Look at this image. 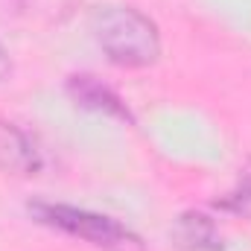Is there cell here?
I'll use <instances>...</instances> for the list:
<instances>
[{"mask_svg":"<svg viewBox=\"0 0 251 251\" xmlns=\"http://www.w3.org/2000/svg\"><path fill=\"white\" fill-rule=\"evenodd\" d=\"M91 29L102 53L120 67H149L161 59V32L134 6H100Z\"/></svg>","mask_w":251,"mask_h":251,"instance_id":"6da1fadb","label":"cell"},{"mask_svg":"<svg viewBox=\"0 0 251 251\" xmlns=\"http://www.w3.org/2000/svg\"><path fill=\"white\" fill-rule=\"evenodd\" d=\"M26 210L35 222L56 228L62 234H70L100 251H146L143 240L111 216L70 207V204H50V201H29Z\"/></svg>","mask_w":251,"mask_h":251,"instance_id":"7a4b0ae2","label":"cell"},{"mask_svg":"<svg viewBox=\"0 0 251 251\" xmlns=\"http://www.w3.org/2000/svg\"><path fill=\"white\" fill-rule=\"evenodd\" d=\"M67 97L88 108V111H97V114H105V117H117V120H126V123H134L131 111L126 108V102L108 88L102 85L100 79L88 76V73H76L67 79Z\"/></svg>","mask_w":251,"mask_h":251,"instance_id":"3957f363","label":"cell"},{"mask_svg":"<svg viewBox=\"0 0 251 251\" xmlns=\"http://www.w3.org/2000/svg\"><path fill=\"white\" fill-rule=\"evenodd\" d=\"M0 170L9 176H35L41 170V152L15 123L0 120Z\"/></svg>","mask_w":251,"mask_h":251,"instance_id":"277c9868","label":"cell"},{"mask_svg":"<svg viewBox=\"0 0 251 251\" xmlns=\"http://www.w3.org/2000/svg\"><path fill=\"white\" fill-rule=\"evenodd\" d=\"M173 240L184 251H222V237L216 231V222L201 210H187L176 219Z\"/></svg>","mask_w":251,"mask_h":251,"instance_id":"5b68a950","label":"cell"},{"mask_svg":"<svg viewBox=\"0 0 251 251\" xmlns=\"http://www.w3.org/2000/svg\"><path fill=\"white\" fill-rule=\"evenodd\" d=\"M225 210H234V213H251V176H246L243 187L237 193H231L225 201H222Z\"/></svg>","mask_w":251,"mask_h":251,"instance_id":"8992f818","label":"cell"},{"mask_svg":"<svg viewBox=\"0 0 251 251\" xmlns=\"http://www.w3.org/2000/svg\"><path fill=\"white\" fill-rule=\"evenodd\" d=\"M12 73V59H9V53H6V47L0 44V82L6 79Z\"/></svg>","mask_w":251,"mask_h":251,"instance_id":"52a82bcc","label":"cell"}]
</instances>
